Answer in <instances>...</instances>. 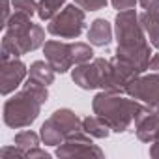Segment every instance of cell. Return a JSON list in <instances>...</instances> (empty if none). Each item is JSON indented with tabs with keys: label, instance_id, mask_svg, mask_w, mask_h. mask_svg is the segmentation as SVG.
Masks as SVG:
<instances>
[{
	"label": "cell",
	"instance_id": "obj_1",
	"mask_svg": "<svg viewBox=\"0 0 159 159\" xmlns=\"http://www.w3.org/2000/svg\"><path fill=\"white\" fill-rule=\"evenodd\" d=\"M114 25H116V41H118L116 58L129 64L139 73H144L150 66L152 51L146 41L148 38L140 25L139 13L135 10L120 11L116 15Z\"/></svg>",
	"mask_w": 159,
	"mask_h": 159
},
{
	"label": "cell",
	"instance_id": "obj_2",
	"mask_svg": "<svg viewBox=\"0 0 159 159\" xmlns=\"http://www.w3.org/2000/svg\"><path fill=\"white\" fill-rule=\"evenodd\" d=\"M4 28L6 34L2 38V60L19 58L45 45V30L39 25H34L26 13L15 11Z\"/></svg>",
	"mask_w": 159,
	"mask_h": 159
},
{
	"label": "cell",
	"instance_id": "obj_3",
	"mask_svg": "<svg viewBox=\"0 0 159 159\" xmlns=\"http://www.w3.org/2000/svg\"><path fill=\"white\" fill-rule=\"evenodd\" d=\"M47 86L28 79L25 88L4 103V124L13 129L30 125L38 118L39 109L47 101Z\"/></svg>",
	"mask_w": 159,
	"mask_h": 159
},
{
	"label": "cell",
	"instance_id": "obj_4",
	"mask_svg": "<svg viewBox=\"0 0 159 159\" xmlns=\"http://www.w3.org/2000/svg\"><path fill=\"white\" fill-rule=\"evenodd\" d=\"M148 105H140L135 99H127L116 92H105V90L99 92L92 101L94 114L101 118L111 127V131H116V133L127 131L131 122L137 120V116Z\"/></svg>",
	"mask_w": 159,
	"mask_h": 159
},
{
	"label": "cell",
	"instance_id": "obj_5",
	"mask_svg": "<svg viewBox=\"0 0 159 159\" xmlns=\"http://www.w3.org/2000/svg\"><path fill=\"white\" fill-rule=\"evenodd\" d=\"M83 131V122L77 118V114L69 109H58L52 112V116L41 125V140L51 146L62 144L71 135Z\"/></svg>",
	"mask_w": 159,
	"mask_h": 159
},
{
	"label": "cell",
	"instance_id": "obj_6",
	"mask_svg": "<svg viewBox=\"0 0 159 159\" xmlns=\"http://www.w3.org/2000/svg\"><path fill=\"white\" fill-rule=\"evenodd\" d=\"M49 34L62 38V39H75L84 30V10L81 6H66L62 11H58L47 26Z\"/></svg>",
	"mask_w": 159,
	"mask_h": 159
},
{
	"label": "cell",
	"instance_id": "obj_7",
	"mask_svg": "<svg viewBox=\"0 0 159 159\" xmlns=\"http://www.w3.org/2000/svg\"><path fill=\"white\" fill-rule=\"evenodd\" d=\"M125 94L133 99H140L144 105L157 109L159 107V73L137 75L125 86Z\"/></svg>",
	"mask_w": 159,
	"mask_h": 159
},
{
	"label": "cell",
	"instance_id": "obj_8",
	"mask_svg": "<svg viewBox=\"0 0 159 159\" xmlns=\"http://www.w3.org/2000/svg\"><path fill=\"white\" fill-rule=\"evenodd\" d=\"M56 155L58 157H103V152L92 142L90 135L83 129L66 139L56 148Z\"/></svg>",
	"mask_w": 159,
	"mask_h": 159
},
{
	"label": "cell",
	"instance_id": "obj_9",
	"mask_svg": "<svg viewBox=\"0 0 159 159\" xmlns=\"http://www.w3.org/2000/svg\"><path fill=\"white\" fill-rule=\"evenodd\" d=\"M26 77V66L17 58L2 60V71H0V92L2 96L11 94Z\"/></svg>",
	"mask_w": 159,
	"mask_h": 159
},
{
	"label": "cell",
	"instance_id": "obj_10",
	"mask_svg": "<svg viewBox=\"0 0 159 159\" xmlns=\"http://www.w3.org/2000/svg\"><path fill=\"white\" fill-rule=\"evenodd\" d=\"M43 54H45V60L52 66V69L56 73H66L73 66L71 43H62V41H56V39L45 41Z\"/></svg>",
	"mask_w": 159,
	"mask_h": 159
},
{
	"label": "cell",
	"instance_id": "obj_11",
	"mask_svg": "<svg viewBox=\"0 0 159 159\" xmlns=\"http://www.w3.org/2000/svg\"><path fill=\"white\" fill-rule=\"evenodd\" d=\"M137 125V137L142 142H153L159 135V114L152 111V107H146L135 120Z\"/></svg>",
	"mask_w": 159,
	"mask_h": 159
},
{
	"label": "cell",
	"instance_id": "obj_12",
	"mask_svg": "<svg viewBox=\"0 0 159 159\" xmlns=\"http://www.w3.org/2000/svg\"><path fill=\"white\" fill-rule=\"evenodd\" d=\"M88 39L96 47H105L112 39V26L105 19H96L88 30Z\"/></svg>",
	"mask_w": 159,
	"mask_h": 159
},
{
	"label": "cell",
	"instance_id": "obj_13",
	"mask_svg": "<svg viewBox=\"0 0 159 159\" xmlns=\"http://www.w3.org/2000/svg\"><path fill=\"white\" fill-rule=\"evenodd\" d=\"M54 69H52V66L49 64V62H43V60H38V62H34L32 66H30V77L28 79H32V81H36V83H39V84H45V86H49V84H52V81H54Z\"/></svg>",
	"mask_w": 159,
	"mask_h": 159
},
{
	"label": "cell",
	"instance_id": "obj_14",
	"mask_svg": "<svg viewBox=\"0 0 159 159\" xmlns=\"http://www.w3.org/2000/svg\"><path fill=\"white\" fill-rule=\"evenodd\" d=\"M139 19H140V25H142V28H144V32H146V36H148V39H150V43H152L155 49H159V19H157L155 15L148 13V11L140 13Z\"/></svg>",
	"mask_w": 159,
	"mask_h": 159
},
{
	"label": "cell",
	"instance_id": "obj_15",
	"mask_svg": "<svg viewBox=\"0 0 159 159\" xmlns=\"http://www.w3.org/2000/svg\"><path fill=\"white\" fill-rule=\"evenodd\" d=\"M83 129L90 135V137H96V139H107L109 133H111V127L98 116H88L83 120Z\"/></svg>",
	"mask_w": 159,
	"mask_h": 159
},
{
	"label": "cell",
	"instance_id": "obj_16",
	"mask_svg": "<svg viewBox=\"0 0 159 159\" xmlns=\"http://www.w3.org/2000/svg\"><path fill=\"white\" fill-rule=\"evenodd\" d=\"M64 2L66 0H39L38 2V17L41 21H51L60 11Z\"/></svg>",
	"mask_w": 159,
	"mask_h": 159
},
{
	"label": "cell",
	"instance_id": "obj_17",
	"mask_svg": "<svg viewBox=\"0 0 159 159\" xmlns=\"http://www.w3.org/2000/svg\"><path fill=\"white\" fill-rule=\"evenodd\" d=\"M71 56H73L75 66H81V64H86L94 58V51L86 43H71Z\"/></svg>",
	"mask_w": 159,
	"mask_h": 159
},
{
	"label": "cell",
	"instance_id": "obj_18",
	"mask_svg": "<svg viewBox=\"0 0 159 159\" xmlns=\"http://www.w3.org/2000/svg\"><path fill=\"white\" fill-rule=\"evenodd\" d=\"M39 137H41V135H39ZM39 137H38L34 131H21V133L15 135L13 142H15V146H19L21 150L28 152V150H32V148H36V146L39 144Z\"/></svg>",
	"mask_w": 159,
	"mask_h": 159
},
{
	"label": "cell",
	"instance_id": "obj_19",
	"mask_svg": "<svg viewBox=\"0 0 159 159\" xmlns=\"http://www.w3.org/2000/svg\"><path fill=\"white\" fill-rule=\"evenodd\" d=\"M11 4H13L15 11L26 13L30 17L34 13H38V2H36V0H11Z\"/></svg>",
	"mask_w": 159,
	"mask_h": 159
},
{
	"label": "cell",
	"instance_id": "obj_20",
	"mask_svg": "<svg viewBox=\"0 0 159 159\" xmlns=\"http://www.w3.org/2000/svg\"><path fill=\"white\" fill-rule=\"evenodd\" d=\"M75 4L86 11H98L107 6V0H75Z\"/></svg>",
	"mask_w": 159,
	"mask_h": 159
},
{
	"label": "cell",
	"instance_id": "obj_21",
	"mask_svg": "<svg viewBox=\"0 0 159 159\" xmlns=\"http://www.w3.org/2000/svg\"><path fill=\"white\" fill-rule=\"evenodd\" d=\"M15 159V157H26V152L19 146H4L0 150V159Z\"/></svg>",
	"mask_w": 159,
	"mask_h": 159
},
{
	"label": "cell",
	"instance_id": "obj_22",
	"mask_svg": "<svg viewBox=\"0 0 159 159\" xmlns=\"http://www.w3.org/2000/svg\"><path fill=\"white\" fill-rule=\"evenodd\" d=\"M139 2L144 8V11H148L159 19V0H139Z\"/></svg>",
	"mask_w": 159,
	"mask_h": 159
},
{
	"label": "cell",
	"instance_id": "obj_23",
	"mask_svg": "<svg viewBox=\"0 0 159 159\" xmlns=\"http://www.w3.org/2000/svg\"><path fill=\"white\" fill-rule=\"evenodd\" d=\"M114 10L118 11H125V10H133L135 4H137V0H111Z\"/></svg>",
	"mask_w": 159,
	"mask_h": 159
},
{
	"label": "cell",
	"instance_id": "obj_24",
	"mask_svg": "<svg viewBox=\"0 0 159 159\" xmlns=\"http://www.w3.org/2000/svg\"><path fill=\"white\" fill-rule=\"evenodd\" d=\"M26 157H30V159H34V157H43V159H49L51 155H49L45 150H39V148L36 146V148H32V150H28V152H26Z\"/></svg>",
	"mask_w": 159,
	"mask_h": 159
},
{
	"label": "cell",
	"instance_id": "obj_25",
	"mask_svg": "<svg viewBox=\"0 0 159 159\" xmlns=\"http://www.w3.org/2000/svg\"><path fill=\"white\" fill-rule=\"evenodd\" d=\"M10 21V0H2V26H6Z\"/></svg>",
	"mask_w": 159,
	"mask_h": 159
},
{
	"label": "cell",
	"instance_id": "obj_26",
	"mask_svg": "<svg viewBox=\"0 0 159 159\" xmlns=\"http://www.w3.org/2000/svg\"><path fill=\"white\" fill-rule=\"evenodd\" d=\"M150 155H152V157H155V159H159V135H157V137H155V140L152 142Z\"/></svg>",
	"mask_w": 159,
	"mask_h": 159
},
{
	"label": "cell",
	"instance_id": "obj_27",
	"mask_svg": "<svg viewBox=\"0 0 159 159\" xmlns=\"http://www.w3.org/2000/svg\"><path fill=\"white\" fill-rule=\"evenodd\" d=\"M148 69H152V71H157V73H159V54H153V56H152Z\"/></svg>",
	"mask_w": 159,
	"mask_h": 159
},
{
	"label": "cell",
	"instance_id": "obj_28",
	"mask_svg": "<svg viewBox=\"0 0 159 159\" xmlns=\"http://www.w3.org/2000/svg\"><path fill=\"white\" fill-rule=\"evenodd\" d=\"M155 112H157V114H159V107H157V109H155Z\"/></svg>",
	"mask_w": 159,
	"mask_h": 159
}]
</instances>
